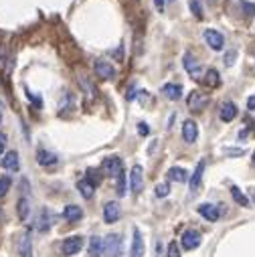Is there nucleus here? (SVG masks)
Masks as SVG:
<instances>
[{"mask_svg": "<svg viewBox=\"0 0 255 257\" xmlns=\"http://www.w3.org/2000/svg\"><path fill=\"white\" fill-rule=\"evenodd\" d=\"M0 164H2L4 170H10V172H17L20 168V158H19V152L17 150H10L2 156V160H0Z\"/></svg>", "mask_w": 255, "mask_h": 257, "instance_id": "10", "label": "nucleus"}, {"mask_svg": "<svg viewBox=\"0 0 255 257\" xmlns=\"http://www.w3.org/2000/svg\"><path fill=\"white\" fill-rule=\"evenodd\" d=\"M101 178H103V177H101V170H99V168H98V170H96V168H89V170H87V180H89L93 186H99V184H101Z\"/></svg>", "mask_w": 255, "mask_h": 257, "instance_id": "28", "label": "nucleus"}, {"mask_svg": "<svg viewBox=\"0 0 255 257\" xmlns=\"http://www.w3.org/2000/svg\"><path fill=\"white\" fill-rule=\"evenodd\" d=\"M227 154H229V156H243L245 150H239V148H229V150H227Z\"/></svg>", "mask_w": 255, "mask_h": 257, "instance_id": "37", "label": "nucleus"}, {"mask_svg": "<svg viewBox=\"0 0 255 257\" xmlns=\"http://www.w3.org/2000/svg\"><path fill=\"white\" fill-rule=\"evenodd\" d=\"M205 40H207V45H209L211 49H215V51H221L223 45H225L223 35H221L219 31H215V29H207V31H205Z\"/></svg>", "mask_w": 255, "mask_h": 257, "instance_id": "12", "label": "nucleus"}, {"mask_svg": "<svg viewBox=\"0 0 255 257\" xmlns=\"http://www.w3.org/2000/svg\"><path fill=\"white\" fill-rule=\"evenodd\" d=\"M103 253V239L101 237H91L89 239V255L91 257H99Z\"/></svg>", "mask_w": 255, "mask_h": 257, "instance_id": "24", "label": "nucleus"}, {"mask_svg": "<svg viewBox=\"0 0 255 257\" xmlns=\"http://www.w3.org/2000/svg\"><path fill=\"white\" fill-rule=\"evenodd\" d=\"M198 213H200V217L207 219L209 223L219 221V217H221L219 207H217V205H211V202H205V205H200V207H198Z\"/></svg>", "mask_w": 255, "mask_h": 257, "instance_id": "11", "label": "nucleus"}, {"mask_svg": "<svg viewBox=\"0 0 255 257\" xmlns=\"http://www.w3.org/2000/svg\"><path fill=\"white\" fill-rule=\"evenodd\" d=\"M138 132H140V136H148V134H150L148 124H144V121H140V124H138Z\"/></svg>", "mask_w": 255, "mask_h": 257, "instance_id": "35", "label": "nucleus"}, {"mask_svg": "<svg viewBox=\"0 0 255 257\" xmlns=\"http://www.w3.org/2000/svg\"><path fill=\"white\" fill-rule=\"evenodd\" d=\"M247 110H251V112H255V96H251V98L247 99Z\"/></svg>", "mask_w": 255, "mask_h": 257, "instance_id": "39", "label": "nucleus"}, {"mask_svg": "<svg viewBox=\"0 0 255 257\" xmlns=\"http://www.w3.org/2000/svg\"><path fill=\"white\" fill-rule=\"evenodd\" d=\"M53 221H55V217H53V213L49 209H43L41 215H39V219H37V231H49V229L53 227Z\"/></svg>", "mask_w": 255, "mask_h": 257, "instance_id": "15", "label": "nucleus"}, {"mask_svg": "<svg viewBox=\"0 0 255 257\" xmlns=\"http://www.w3.org/2000/svg\"><path fill=\"white\" fill-rule=\"evenodd\" d=\"M231 195H233V198H235L237 205H241V207H249V198L239 191V186H231Z\"/></svg>", "mask_w": 255, "mask_h": 257, "instance_id": "27", "label": "nucleus"}, {"mask_svg": "<svg viewBox=\"0 0 255 257\" xmlns=\"http://www.w3.org/2000/svg\"><path fill=\"white\" fill-rule=\"evenodd\" d=\"M93 69H96V75L99 79H103V81L116 77V67L110 61H105V59H98L96 63H93Z\"/></svg>", "mask_w": 255, "mask_h": 257, "instance_id": "4", "label": "nucleus"}, {"mask_svg": "<svg viewBox=\"0 0 255 257\" xmlns=\"http://www.w3.org/2000/svg\"><path fill=\"white\" fill-rule=\"evenodd\" d=\"M154 4H156V8H158L160 12L164 10V0H154Z\"/></svg>", "mask_w": 255, "mask_h": 257, "instance_id": "40", "label": "nucleus"}, {"mask_svg": "<svg viewBox=\"0 0 255 257\" xmlns=\"http://www.w3.org/2000/svg\"><path fill=\"white\" fill-rule=\"evenodd\" d=\"M207 96L205 93H200V91H193L191 96H189V110L193 114H198V112H203L205 110V105H207Z\"/></svg>", "mask_w": 255, "mask_h": 257, "instance_id": "8", "label": "nucleus"}, {"mask_svg": "<svg viewBox=\"0 0 255 257\" xmlns=\"http://www.w3.org/2000/svg\"><path fill=\"white\" fill-rule=\"evenodd\" d=\"M119 217H122V209H119V205L116 200L112 202H105V207H103V221L105 223H118Z\"/></svg>", "mask_w": 255, "mask_h": 257, "instance_id": "7", "label": "nucleus"}, {"mask_svg": "<svg viewBox=\"0 0 255 257\" xmlns=\"http://www.w3.org/2000/svg\"><path fill=\"white\" fill-rule=\"evenodd\" d=\"M168 195H170V184H168V182H162V184L156 186V197H158V198H164V197H168Z\"/></svg>", "mask_w": 255, "mask_h": 257, "instance_id": "30", "label": "nucleus"}, {"mask_svg": "<svg viewBox=\"0 0 255 257\" xmlns=\"http://www.w3.org/2000/svg\"><path fill=\"white\" fill-rule=\"evenodd\" d=\"M77 191L81 193V197H83V198H87V200H89V198H93V195H96V186H93L87 178H81V180L77 182Z\"/></svg>", "mask_w": 255, "mask_h": 257, "instance_id": "21", "label": "nucleus"}, {"mask_svg": "<svg viewBox=\"0 0 255 257\" xmlns=\"http://www.w3.org/2000/svg\"><path fill=\"white\" fill-rule=\"evenodd\" d=\"M251 198L255 200V188H251Z\"/></svg>", "mask_w": 255, "mask_h": 257, "instance_id": "42", "label": "nucleus"}, {"mask_svg": "<svg viewBox=\"0 0 255 257\" xmlns=\"http://www.w3.org/2000/svg\"><path fill=\"white\" fill-rule=\"evenodd\" d=\"M19 255L20 257H33V239H31L29 231H24L19 237Z\"/></svg>", "mask_w": 255, "mask_h": 257, "instance_id": "14", "label": "nucleus"}, {"mask_svg": "<svg viewBox=\"0 0 255 257\" xmlns=\"http://www.w3.org/2000/svg\"><path fill=\"white\" fill-rule=\"evenodd\" d=\"M83 217V209L81 207H77V205H67L63 209V219L65 221H69V223H75Z\"/></svg>", "mask_w": 255, "mask_h": 257, "instance_id": "18", "label": "nucleus"}, {"mask_svg": "<svg viewBox=\"0 0 255 257\" xmlns=\"http://www.w3.org/2000/svg\"><path fill=\"white\" fill-rule=\"evenodd\" d=\"M103 253L107 257H119L122 253V235L118 233H110L103 241Z\"/></svg>", "mask_w": 255, "mask_h": 257, "instance_id": "1", "label": "nucleus"}, {"mask_svg": "<svg viewBox=\"0 0 255 257\" xmlns=\"http://www.w3.org/2000/svg\"><path fill=\"white\" fill-rule=\"evenodd\" d=\"M4 148H6V136L2 132H0V156L4 154Z\"/></svg>", "mask_w": 255, "mask_h": 257, "instance_id": "38", "label": "nucleus"}, {"mask_svg": "<svg viewBox=\"0 0 255 257\" xmlns=\"http://www.w3.org/2000/svg\"><path fill=\"white\" fill-rule=\"evenodd\" d=\"M184 67H186V73H189L195 81L200 79V73H203V67H200V63L193 57V55H184Z\"/></svg>", "mask_w": 255, "mask_h": 257, "instance_id": "13", "label": "nucleus"}, {"mask_svg": "<svg viewBox=\"0 0 255 257\" xmlns=\"http://www.w3.org/2000/svg\"><path fill=\"white\" fill-rule=\"evenodd\" d=\"M182 138L189 144H195L198 140V126H196L195 119H186L182 124Z\"/></svg>", "mask_w": 255, "mask_h": 257, "instance_id": "9", "label": "nucleus"}, {"mask_svg": "<svg viewBox=\"0 0 255 257\" xmlns=\"http://www.w3.org/2000/svg\"><path fill=\"white\" fill-rule=\"evenodd\" d=\"M168 257H180V247L177 245V241H172L168 245Z\"/></svg>", "mask_w": 255, "mask_h": 257, "instance_id": "33", "label": "nucleus"}, {"mask_svg": "<svg viewBox=\"0 0 255 257\" xmlns=\"http://www.w3.org/2000/svg\"><path fill=\"white\" fill-rule=\"evenodd\" d=\"M168 178H170V180H177V182H186L189 174H186V170L180 168V166H172V168L168 170Z\"/></svg>", "mask_w": 255, "mask_h": 257, "instance_id": "25", "label": "nucleus"}, {"mask_svg": "<svg viewBox=\"0 0 255 257\" xmlns=\"http://www.w3.org/2000/svg\"><path fill=\"white\" fill-rule=\"evenodd\" d=\"M189 4H191V10H193V15L200 20L203 19V8H200V2L198 0H189Z\"/></svg>", "mask_w": 255, "mask_h": 257, "instance_id": "31", "label": "nucleus"}, {"mask_svg": "<svg viewBox=\"0 0 255 257\" xmlns=\"http://www.w3.org/2000/svg\"><path fill=\"white\" fill-rule=\"evenodd\" d=\"M241 6H243L245 15H253L255 12V2H241Z\"/></svg>", "mask_w": 255, "mask_h": 257, "instance_id": "34", "label": "nucleus"}, {"mask_svg": "<svg viewBox=\"0 0 255 257\" xmlns=\"http://www.w3.org/2000/svg\"><path fill=\"white\" fill-rule=\"evenodd\" d=\"M200 241H203L200 233L195 231V229H189V231H184V233H182V237H180V245H182L184 249L193 251V249H196V247L200 245Z\"/></svg>", "mask_w": 255, "mask_h": 257, "instance_id": "6", "label": "nucleus"}, {"mask_svg": "<svg viewBox=\"0 0 255 257\" xmlns=\"http://www.w3.org/2000/svg\"><path fill=\"white\" fill-rule=\"evenodd\" d=\"M118 195H126V174L124 172L118 177Z\"/></svg>", "mask_w": 255, "mask_h": 257, "instance_id": "32", "label": "nucleus"}, {"mask_svg": "<svg viewBox=\"0 0 255 257\" xmlns=\"http://www.w3.org/2000/svg\"><path fill=\"white\" fill-rule=\"evenodd\" d=\"M253 164H255V152H253Z\"/></svg>", "mask_w": 255, "mask_h": 257, "instance_id": "43", "label": "nucleus"}, {"mask_svg": "<svg viewBox=\"0 0 255 257\" xmlns=\"http://www.w3.org/2000/svg\"><path fill=\"white\" fill-rule=\"evenodd\" d=\"M235 57H237V51H229L227 53V57H225V65H233Z\"/></svg>", "mask_w": 255, "mask_h": 257, "instance_id": "36", "label": "nucleus"}, {"mask_svg": "<svg viewBox=\"0 0 255 257\" xmlns=\"http://www.w3.org/2000/svg\"><path fill=\"white\" fill-rule=\"evenodd\" d=\"M81 247H83V237L81 235H71L61 243V255L71 257V255L81 251Z\"/></svg>", "mask_w": 255, "mask_h": 257, "instance_id": "2", "label": "nucleus"}, {"mask_svg": "<svg viewBox=\"0 0 255 257\" xmlns=\"http://www.w3.org/2000/svg\"><path fill=\"white\" fill-rule=\"evenodd\" d=\"M0 119H2V118H0Z\"/></svg>", "mask_w": 255, "mask_h": 257, "instance_id": "44", "label": "nucleus"}, {"mask_svg": "<svg viewBox=\"0 0 255 257\" xmlns=\"http://www.w3.org/2000/svg\"><path fill=\"white\" fill-rule=\"evenodd\" d=\"M156 255H162V243H156Z\"/></svg>", "mask_w": 255, "mask_h": 257, "instance_id": "41", "label": "nucleus"}, {"mask_svg": "<svg viewBox=\"0 0 255 257\" xmlns=\"http://www.w3.org/2000/svg\"><path fill=\"white\" fill-rule=\"evenodd\" d=\"M142 186H144V172L140 164H134L130 170V188L134 195H140L142 193Z\"/></svg>", "mask_w": 255, "mask_h": 257, "instance_id": "5", "label": "nucleus"}, {"mask_svg": "<svg viewBox=\"0 0 255 257\" xmlns=\"http://www.w3.org/2000/svg\"><path fill=\"white\" fill-rule=\"evenodd\" d=\"M17 213H19V219L20 221H26L31 215V200L26 197H20L19 202H17Z\"/></svg>", "mask_w": 255, "mask_h": 257, "instance_id": "19", "label": "nucleus"}, {"mask_svg": "<svg viewBox=\"0 0 255 257\" xmlns=\"http://www.w3.org/2000/svg\"><path fill=\"white\" fill-rule=\"evenodd\" d=\"M237 118V105L233 101H225V105L221 107V119L223 121H233Z\"/></svg>", "mask_w": 255, "mask_h": 257, "instance_id": "23", "label": "nucleus"}, {"mask_svg": "<svg viewBox=\"0 0 255 257\" xmlns=\"http://www.w3.org/2000/svg\"><path fill=\"white\" fill-rule=\"evenodd\" d=\"M10 186H12L10 177H2V178H0V198H2V197L10 191Z\"/></svg>", "mask_w": 255, "mask_h": 257, "instance_id": "29", "label": "nucleus"}, {"mask_svg": "<svg viewBox=\"0 0 255 257\" xmlns=\"http://www.w3.org/2000/svg\"><path fill=\"white\" fill-rule=\"evenodd\" d=\"M205 81H207V85H209V87H219V85H221L219 71H217V69H213V67H209V69H207V77H205Z\"/></svg>", "mask_w": 255, "mask_h": 257, "instance_id": "26", "label": "nucleus"}, {"mask_svg": "<svg viewBox=\"0 0 255 257\" xmlns=\"http://www.w3.org/2000/svg\"><path fill=\"white\" fill-rule=\"evenodd\" d=\"M144 255V239L138 229H134V239H132V249H130V257H142Z\"/></svg>", "mask_w": 255, "mask_h": 257, "instance_id": "17", "label": "nucleus"}, {"mask_svg": "<svg viewBox=\"0 0 255 257\" xmlns=\"http://www.w3.org/2000/svg\"><path fill=\"white\" fill-rule=\"evenodd\" d=\"M37 160H39V164H41V166H53V164H57V162H59V158L53 152H49V150H39L37 152Z\"/></svg>", "mask_w": 255, "mask_h": 257, "instance_id": "20", "label": "nucleus"}, {"mask_svg": "<svg viewBox=\"0 0 255 257\" xmlns=\"http://www.w3.org/2000/svg\"><path fill=\"white\" fill-rule=\"evenodd\" d=\"M162 91H164V96H166L168 99L177 101V99H180V96H182V85H180V83H166Z\"/></svg>", "mask_w": 255, "mask_h": 257, "instance_id": "22", "label": "nucleus"}, {"mask_svg": "<svg viewBox=\"0 0 255 257\" xmlns=\"http://www.w3.org/2000/svg\"><path fill=\"white\" fill-rule=\"evenodd\" d=\"M205 164H207V162H205V160H200L198 164H196V168H195V172H193V178H191V193H193V195L198 191V188H200V182H203Z\"/></svg>", "mask_w": 255, "mask_h": 257, "instance_id": "16", "label": "nucleus"}, {"mask_svg": "<svg viewBox=\"0 0 255 257\" xmlns=\"http://www.w3.org/2000/svg\"><path fill=\"white\" fill-rule=\"evenodd\" d=\"M101 170H103L105 174H110L112 178H118L119 174L124 172V166H122V158H119V156H110V158H105V160H103V166H101Z\"/></svg>", "mask_w": 255, "mask_h": 257, "instance_id": "3", "label": "nucleus"}]
</instances>
